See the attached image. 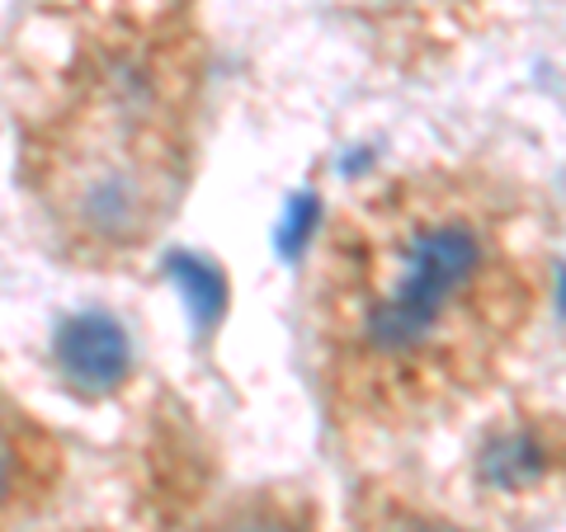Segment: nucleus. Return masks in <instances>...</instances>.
Returning <instances> with one entry per match:
<instances>
[{
  "label": "nucleus",
  "instance_id": "f257e3e1",
  "mask_svg": "<svg viewBox=\"0 0 566 532\" xmlns=\"http://www.w3.org/2000/svg\"><path fill=\"white\" fill-rule=\"evenodd\" d=\"M557 283L547 193L486 151L374 170L297 274V359L345 457L397 448L510 386Z\"/></svg>",
  "mask_w": 566,
  "mask_h": 532
},
{
  "label": "nucleus",
  "instance_id": "f03ea898",
  "mask_svg": "<svg viewBox=\"0 0 566 532\" xmlns=\"http://www.w3.org/2000/svg\"><path fill=\"white\" fill-rule=\"evenodd\" d=\"M62 52L14 114V189L76 274H133L185 217L212 99L208 0H66Z\"/></svg>",
  "mask_w": 566,
  "mask_h": 532
},
{
  "label": "nucleus",
  "instance_id": "7ed1b4c3",
  "mask_svg": "<svg viewBox=\"0 0 566 532\" xmlns=\"http://www.w3.org/2000/svg\"><path fill=\"white\" fill-rule=\"evenodd\" d=\"M463 481L491 519H547L566 509V411L538 396H495L463 453Z\"/></svg>",
  "mask_w": 566,
  "mask_h": 532
},
{
  "label": "nucleus",
  "instance_id": "20e7f679",
  "mask_svg": "<svg viewBox=\"0 0 566 532\" xmlns=\"http://www.w3.org/2000/svg\"><path fill=\"white\" fill-rule=\"evenodd\" d=\"M359 57L397 81H430L463 62L501 20V0H326Z\"/></svg>",
  "mask_w": 566,
  "mask_h": 532
},
{
  "label": "nucleus",
  "instance_id": "39448f33",
  "mask_svg": "<svg viewBox=\"0 0 566 532\" xmlns=\"http://www.w3.org/2000/svg\"><path fill=\"white\" fill-rule=\"evenodd\" d=\"M71 486V443L0 368V532L39 528Z\"/></svg>",
  "mask_w": 566,
  "mask_h": 532
},
{
  "label": "nucleus",
  "instance_id": "423d86ee",
  "mask_svg": "<svg viewBox=\"0 0 566 532\" xmlns=\"http://www.w3.org/2000/svg\"><path fill=\"white\" fill-rule=\"evenodd\" d=\"M185 532H326V504L307 481H232L203 494Z\"/></svg>",
  "mask_w": 566,
  "mask_h": 532
},
{
  "label": "nucleus",
  "instance_id": "0eeeda50",
  "mask_svg": "<svg viewBox=\"0 0 566 532\" xmlns=\"http://www.w3.org/2000/svg\"><path fill=\"white\" fill-rule=\"evenodd\" d=\"M340 532H491L439 504L430 490L397 471H359L345 500Z\"/></svg>",
  "mask_w": 566,
  "mask_h": 532
},
{
  "label": "nucleus",
  "instance_id": "6e6552de",
  "mask_svg": "<svg viewBox=\"0 0 566 532\" xmlns=\"http://www.w3.org/2000/svg\"><path fill=\"white\" fill-rule=\"evenodd\" d=\"M52 363L62 372V386H71L85 401L118 396L133 382V344L109 316H76L52 340Z\"/></svg>",
  "mask_w": 566,
  "mask_h": 532
},
{
  "label": "nucleus",
  "instance_id": "1a4fd4ad",
  "mask_svg": "<svg viewBox=\"0 0 566 532\" xmlns=\"http://www.w3.org/2000/svg\"><path fill=\"white\" fill-rule=\"evenodd\" d=\"M29 532H137V528H118V523H62V528H29Z\"/></svg>",
  "mask_w": 566,
  "mask_h": 532
},
{
  "label": "nucleus",
  "instance_id": "9d476101",
  "mask_svg": "<svg viewBox=\"0 0 566 532\" xmlns=\"http://www.w3.org/2000/svg\"><path fill=\"white\" fill-rule=\"evenodd\" d=\"M33 6H48L52 10V6H66V0H33Z\"/></svg>",
  "mask_w": 566,
  "mask_h": 532
}]
</instances>
